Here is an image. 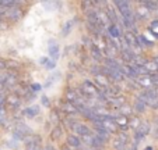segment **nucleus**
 <instances>
[{
	"label": "nucleus",
	"instance_id": "f257e3e1",
	"mask_svg": "<svg viewBox=\"0 0 158 150\" xmlns=\"http://www.w3.org/2000/svg\"><path fill=\"white\" fill-rule=\"evenodd\" d=\"M139 100H141L146 106H151L154 109L158 107V89H155L154 86L150 89H146L144 92H141L137 97Z\"/></svg>",
	"mask_w": 158,
	"mask_h": 150
},
{
	"label": "nucleus",
	"instance_id": "f03ea898",
	"mask_svg": "<svg viewBox=\"0 0 158 150\" xmlns=\"http://www.w3.org/2000/svg\"><path fill=\"white\" fill-rule=\"evenodd\" d=\"M4 15H6L7 20L10 21H20L21 17H23V9L18 6H14V7H10V9H6L4 11Z\"/></svg>",
	"mask_w": 158,
	"mask_h": 150
},
{
	"label": "nucleus",
	"instance_id": "7ed1b4c3",
	"mask_svg": "<svg viewBox=\"0 0 158 150\" xmlns=\"http://www.w3.org/2000/svg\"><path fill=\"white\" fill-rule=\"evenodd\" d=\"M21 104V99L17 93H13L6 96V102H4V107L10 110H17Z\"/></svg>",
	"mask_w": 158,
	"mask_h": 150
},
{
	"label": "nucleus",
	"instance_id": "20e7f679",
	"mask_svg": "<svg viewBox=\"0 0 158 150\" xmlns=\"http://www.w3.org/2000/svg\"><path fill=\"white\" fill-rule=\"evenodd\" d=\"M148 132H150V124L147 122V121L140 122L139 124V127L136 128V133H134V136H136V142L140 140V139H143Z\"/></svg>",
	"mask_w": 158,
	"mask_h": 150
},
{
	"label": "nucleus",
	"instance_id": "39448f33",
	"mask_svg": "<svg viewBox=\"0 0 158 150\" xmlns=\"http://www.w3.org/2000/svg\"><path fill=\"white\" fill-rule=\"evenodd\" d=\"M81 92H83L85 96H95V97H97V94H98L99 89L97 88L94 83L89 82V81H85V82L81 85Z\"/></svg>",
	"mask_w": 158,
	"mask_h": 150
},
{
	"label": "nucleus",
	"instance_id": "423d86ee",
	"mask_svg": "<svg viewBox=\"0 0 158 150\" xmlns=\"http://www.w3.org/2000/svg\"><path fill=\"white\" fill-rule=\"evenodd\" d=\"M70 128H72L73 132H76L77 135H80L81 138H83V136H87V135H91V129H89L87 125H84V124L74 122Z\"/></svg>",
	"mask_w": 158,
	"mask_h": 150
},
{
	"label": "nucleus",
	"instance_id": "0eeeda50",
	"mask_svg": "<svg viewBox=\"0 0 158 150\" xmlns=\"http://www.w3.org/2000/svg\"><path fill=\"white\" fill-rule=\"evenodd\" d=\"M125 42L130 47H137V49H140V46H139V43H137V36H136V33L125 32Z\"/></svg>",
	"mask_w": 158,
	"mask_h": 150
},
{
	"label": "nucleus",
	"instance_id": "6e6552de",
	"mask_svg": "<svg viewBox=\"0 0 158 150\" xmlns=\"http://www.w3.org/2000/svg\"><path fill=\"white\" fill-rule=\"evenodd\" d=\"M136 81H137L139 85H141L143 88H146V89L152 88V85H154V83H152V81H151V78H150V75H148V77H147V75H143V77H139Z\"/></svg>",
	"mask_w": 158,
	"mask_h": 150
},
{
	"label": "nucleus",
	"instance_id": "1a4fd4ad",
	"mask_svg": "<svg viewBox=\"0 0 158 150\" xmlns=\"http://www.w3.org/2000/svg\"><path fill=\"white\" fill-rule=\"evenodd\" d=\"M81 139L78 138V136H76V135H70V136H67V146L69 147H76V149H78V147L81 146Z\"/></svg>",
	"mask_w": 158,
	"mask_h": 150
},
{
	"label": "nucleus",
	"instance_id": "9d476101",
	"mask_svg": "<svg viewBox=\"0 0 158 150\" xmlns=\"http://www.w3.org/2000/svg\"><path fill=\"white\" fill-rule=\"evenodd\" d=\"M108 33H109V36L112 39H114V38H119V36L122 35L116 24H110L109 27H108Z\"/></svg>",
	"mask_w": 158,
	"mask_h": 150
},
{
	"label": "nucleus",
	"instance_id": "9b49d317",
	"mask_svg": "<svg viewBox=\"0 0 158 150\" xmlns=\"http://www.w3.org/2000/svg\"><path fill=\"white\" fill-rule=\"evenodd\" d=\"M114 121L115 124L118 125V128H126L129 125V121H127V117H123V115H118V117H114Z\"/></svg>",
	"mask_w": 158,
	"mask_h": 150
},
{
	"label": "nucleus",
	"instance_id": "f8f14e48",
	"mask_svg": "<svg viewBox=\"0 0 158 150\" xmlns=\"http://www.w3.org/2000/svg\"><path fill=\"white\" fill-rule=\"evenodd\" d=\"M95 79H97V82L101 85V88H104V89H106V88H109V79H108L105 75H101V74H97L95 75Z\"/></svg>",
	"mask_w": 158,
	"mask_h": 150
},
{
	"label": "nucleus",
	"instance_id": "ddd939ff",
	"mask_svg": "<svg viewBox=\"0 0 158 150\" xmlns=\"http://www.w3.org/2000/svg\"><path fill=\"white\" fill-rule=\"evenodd\" d=\"M49 54H51V57L53 60L59 59V47H57V44L55 43V42L49 43Z\"/></svg>",
	"mask_w": 158,
	"mask_h": 150
},
{
	"label": "nucleus",
	"instance_id": "4468645a",
	"mask_svg": "<svg viewBox=\"0 0 158 150\" xmlns=\"http://www.w3.org/2000/svg\"><path fill=\"white\" fill-rule=\"evenodd\" d=\"M15 83H17V77L15 75H11V74L6 75V78H4V88H13Z\"/></svg>",
	"mask_w": 158,
	"mask_h": 150
},
{
	"label": "nucleus",
	"instance_id": "2eb2a0df",
	"mask_svg": "<svg viewBox=\"0 0 158 150\" xmlns=\"http://www.w3.org/2000/svg\"><path fill=\"white\" fill-rule=\"evenodd\" d=\"M62 109L64 110V113H67V114H76V113H78V109L73 103H70V102H66Z\"/></svg>",
	"mask_w": 158,
	"mask_h": 150
},
{
	"label": "nucleus",
	"instance_id": "dca6fc26",
	"mask_svg": "<svg viewBox=\"0 0 158 150\" xmlns=\"http://www.w3.org/2000/svg\"><path fill=\"white\" fill-rule=\"evenodd\" d=\"M122 57H123V60H125V61L131 63V61L134 60V57H136V53H134L131 49H129V50H122Z\"/></svg>",
	"mask_w": 158,
	"mask_h": 150
},
{
	"label": "nucleus",
	"instance_id": "f3484780",
	"mask_svg": "<svg viewBox=\"0 0 158 150\" xmlns=\"http://www.w3.org/2000/svg\"><path fill=\"white\" fill-rule=\"evenodd\" d=\"M66 99H67V102H70V103H73L76 106V104H77L78 96H77V93H76L73 89H69V90L66 92Z\"/></svg>",
	"mask_w": 158,
	"mask_h": 150
},
{
	"label": "nucleus",
	"instance_id": "a211bd4d",
	"mask_svg": "<svg viewBox=\"0 0 158 150\" xmlns=\"http://www.w3.org/2000/svg\"><path fill=\"white\" fill-rule=\"evenodd\" d=\"M38 147H39V138L38 136H32V139L27 143V150H38Z\"/></svg>",
	"mask_w": 158,
	"mask_h": 150
},
{
	"label": "nucleus",
	"instance_id": "6ab92c4d",
	"mask_svg": "<svg viewBox=\"0 0 158 150\" xmlns=\"http://www.w3.org/2000/svg\"><path fill=\"white\" fill-rule=\"evenodd\" d=\"M91 56H93L94 59L97 60V61H101V60H102V53H101V50H99L98 47L95 46V44H91Z\"/></svg>",
	"mask_w": 158,
	"mask_h": 150
},
{
	"label": "nucleus",
	"instance_id": "aec40b11",
	"mask_svg": "<svg viewBox=\"0 0 158 150\" xmlns=\"http://www.w3.org/2000/svg\"><path fill=\"white\" fill-rule=\"evenodd\" d=\"M38 114H39V107H36V106L28 107L27 110H24V115H27V117H35Z\"/></svg>",
	"mask_w": 158,
	"mask_h": 150
},
{
	"label": "nucleus",
	"instance_id": "412c9836",
	"mask_svg": "<svg viewBox=\"0 0 158 150\" xmlns=\"http://www.w3.org/2000/svg\"><path fill=\"white\" fill-rule=\"evenodd\" d=\"M115 6L119 9V11H122V10L130 7V2H127V0H116V2H115Z\"/></svg>",
	"mask_w": 158,
	"mask_h": 150
},
{
	"label": "nucleus",
	"instance_id": "4be33fe9",
	"mask_svg": "<svg viewBox=\"0 0 158 150\" xmlns=\"http://www.w3.org/2000/svg\"><path fill=\"white\" fill-rule=\"evenodd\" d=\"M137 43L140 47H147V46H151V42L143 35H139L137 36Z\"/></svg>",
	"mask_w": 158,
	"mask_h": 150
},
{
	"label": "nucleus",
	"instance_id": "5701e85b",
	"mask_svg": "<svg viewBox=\"0 0 158 150\" xmlns=\"http://www.w3.org/2000/svg\"><path fill=\"white\" fill-rule=\"evenodd\" d=\"M146 104L141 102V100H139V99H136V102H134V110L137 113H144L146 111Z\"/></svg>",
	"mask_w": 158,
	"mask_h": 150
},
{
	"label": "nucleus",
	"instance_id": "b1692460",
	"mask_svg": "<svg viewBox=\"0 0 158 150\" xmlns=\"http://www.w3.org/2000/svg\"><path fill=\"white\" fill-rule=\"evenodd\" d=\"M91 146H93L94 149H99V147H102V146H104V142H102L101 139H99L97 135H93V140H91Z\"/></svg>",
	"mask_w": 158,
	"mask_h": 150
},
{
	"label": "nucleus",
	"instance_id": "393cba45",
	"mask_svg": "<svg viewBox=\"0 0 158 150\" xmlns=\"http://www.w3.org/2000/svg\"><path fill=\"white\" fill-rule=\"evenodd\" d=\"M141 4H143L147 10H152V11L158 9V3H157V2H141Z\"/></svg>",
	"mask_w": 158,
	"mask_h": 150
},
{
	"label": "nucleus",
	"instance_id": "a878e982",
	"mask_svg": "<svg viewBox=\"0 0 158 150\" xmlns=\"http://www.w3.org/2000/svg\"><path fill=\"white\" fill-rule=\"evenodd\" d=\"M7 121V110L4 106H0V124H6Z\"/></svg>",
	"mask_w": 158,
	"mask_h": 150
},
{
	"label": "nucleus",
	"instance_id": "bb28decb",
	"mask_svg": "<svg viewBox=\"0 0 158 150\" xmlns=\"http://www.w3.org/2000/svg\"><path fill=\"white\" fill-rule=\"evenodd\" d=\"M147 15H148V10H147L146 7H140V9L136 11V17H139V18H146Z\"/></svg>",
	"mask_w": 158,
	"mask_h": 150
},
{
	"label": "nucleus",
	"instance_id": "cd10ccee",
	"mask_svg": "<svg viewBox=\"0 0 158 150\" xmlns=\"http://www.w3.org/2000/svg\"><path fill=\"white\" fill-rule=\"evenodd\" d=\"M119 109H120V115H123V117L131 114V110H130V107H129L127 104H123V106H120Z\"/></svg>",
	"mask_w": 158,
	"mask_h": 150
},
{
	"label": "nucleus",
	"instance_id": "c85d7f7f",
	"mask_svg": "<svg viewBox=\"0 0 158 150\" xmlns=\"http://www.w3.org/2000/svg\"><path fill=\"white\" fill-rule=\"evenodd\" d=\"M60 135H62V128H60V127H56L53 131H52V135H51L52 140H56L57 138H60Z\"/></svg>",
	"mask_w": 158,
	"mask_h": 150
},
{
	"label": "nucleus",
	"instance_id": "c756f323",
	"mask_svg": "<svg viewBox=\"0 0 158 150\" xmlns=\"http://www.w3.org/2000/svg\"><path fill=\"white\" fill-rule=\"evenodd\" d=\"M114 147L116 150H126V143H123V142H120L119 139H116V140L114 142Z\"/></svg>",
	"mask_w": 158,
	"mask_h": 150
},
{
	"label": "nucleus",
	"instance_id": "7c9ffc66",
	"mask_svg": "<svg viewBox=\"0 0 158 150\" xmlns=\"http://www.w3.org/2000/svg\"><path fill=\"white\" fill-rule=\"evenodd\" d=\"M41 63L45 64V67L48 68V70H52V68L55 67V61H51V60H48V59H42Z\"/></svg>",
	"mask_w": 158,
	"mask_h": 150
},
{
	"label": "nucleus",
	"instance_id": "2f4dec72",
	"mask_svg": "<svg viewBox=\"0 0 158 150\" xmlns=\"http://www.w3.org/2000/svg\"><path fill=\"white\" fill-rule=\"evenodd\" d=\"M51 120L53 121L55 124L59 122V114H57L56 110H52V113H51Z\"/></svg>",
	"mask_w": 158,
	"mask_h": 150
},
{
	"label": "nucleus",
	"instance_id": "473e14b6",
	"mask_svg": "<svg viewBox=\"0 0 158 150\" xmlns=\"http://www.w3.org/2000/svg\"><path fill=\"white\" fill-rule=\"evenodd\" d=\"M152 136H154V138H158V120H155L154 127H152Z\"/></svg>",
	"mask_w": 158,
	"mask_h": 150
},
{
	"label": "nucleus",
	"instance_id": "72a5a7b5",
	"mask_svg": "<svg viewBox=\"0 0 158 150\" xmlns=\"http://www.w3.org/2000/svg\"><path fill=\"white\" fill-rule=\"evenodd\" d=\"M41 85H39V83H32V85H31V92H32V93H34V92H39V90H41Z\"/></svg>",
	"mask_w": 158,
	"mask_h": 150
},
{
	"label": "nucleus",
	"instance_id": "f704fd0d",
	"mask_svg": "<svg viewBox=\"0 0 158 150\" xmlns=\"http://www.w3.org/2000/svg\"><path fill=\"white\" fill-rule=\"evenodd\" d=\"M4 102H6V94L0 92V106H4Z\"/></svg>",
	"mask_w": 158,
	"mask_h": 150
},
{
	"label": "nucleus",
	"instance_id": "c9c22d12",
	"mask_svg": "<svg viewBox=\"0 0 158 150\" xmlns=\"http://www.w3.org/2000/svg\"><path fill=\"white\" fill-rule=\"evenodd\" d=\"M72 25H73V22H69V24H66L64 29H63V33H64V35H67V29L70 31V28H72Z\"/></svg>",
	"mask_w": 158,
	"mask_h": 150
},
{
	"label": "nucleus",
	"instance_id": "e433bc0d",
	"mask_svg": "<svg viewBox=\"0 0 158 150\" xmlns=\"http://www.w3.org/2000/svg\"><path fill=\"white\" fill-rule=\"evenodd\" d=\"M42 103H44L45 106H49V99L46 96H44V97H42Z\"/></svg>",
	"mask_w": 158,
	"mask_h": 150
},
{
	"label": "nucleus",
	"instance_id": "4c0bfd02",
	"mask_svg": "<svg viewBox=\"0 0 158 150\" xmlns=\"http://www.w3.org/2000/svg\"><path fill=\"white\" fill-rule=\"evenodd\" d=\"M4 67H6V61H4V60H2V59H0V70H3Z\"/></svg>",
	"mask_w": 158,
	"mask_h": 150
},
{
	"label": "nucleus",
	"instance_id": "58836bf2",
	"mask_svg": "<svg viewBox=\"0 0 158 150\" xmlns=\"http://www.w3.org/2000/svg\"><path fill=\"white\" fill-rule=\"evenodd\" d=\"M45 150H55V147L53 146H46L45 147Z\"/></svg>",
	"mask_w": 158,
	"mask_h": 150
},
{
	"label": "nucleus",
	"instance_id": "ea45409f",
	"mask_svg": "<svg viewBox=\"0 0 158 150\" xmlns=\"http://www.w3.org/2000/svg\"><path fill=\"white\" fill-rule=\"evenodd\" d=\"M62 150H70V147L67 146V144H66V146H63V149Z\"/></svg>",
	"mask_w": 158,
	"mask_h": 150
},
{
	"label": "nucleus",
	"instance_id": "a19ab883",
	"mask_svg": "<svg viewBox=\"0 0 158 150\" xmlns=\"http://www.w3.org/2000/svg\"><path fill=\"white\" fill-rule=\"evenodd\" d=\"M144 150H152V147H150V146H148V147H146Z\"/></svg>",
	"mask_w": 158,
	"mask_h": 150
},
{
	"label": "nucleus",
	"instance_id": "79ce46f5",
	"mask_svg": "<svg viewBox=\"0 0 158 150\" xmlns=\"http://www.w3.org/2000/svg\"><path fill=\"white\" fill-rule=\"evenodd\" d=\"M0 22H2V14H0Z\"/></svg>",
	"mask_w": 158,
	"mask_h": 150
},
{
	"label": "nucleus",
	"instance_id": "37998d69",
	"mask_svg": "<svg viewBox=\"0 0 158 150\" xmlns=\"http://www.w3.org/2000/svg\"><path fill=\"white\" fill-rule=\"evenodd\" d=\"M95 150H99V149H95Z\"/></svg>",
	"mask_w": 158,
	"mask_h": 150
}]
</instances>
